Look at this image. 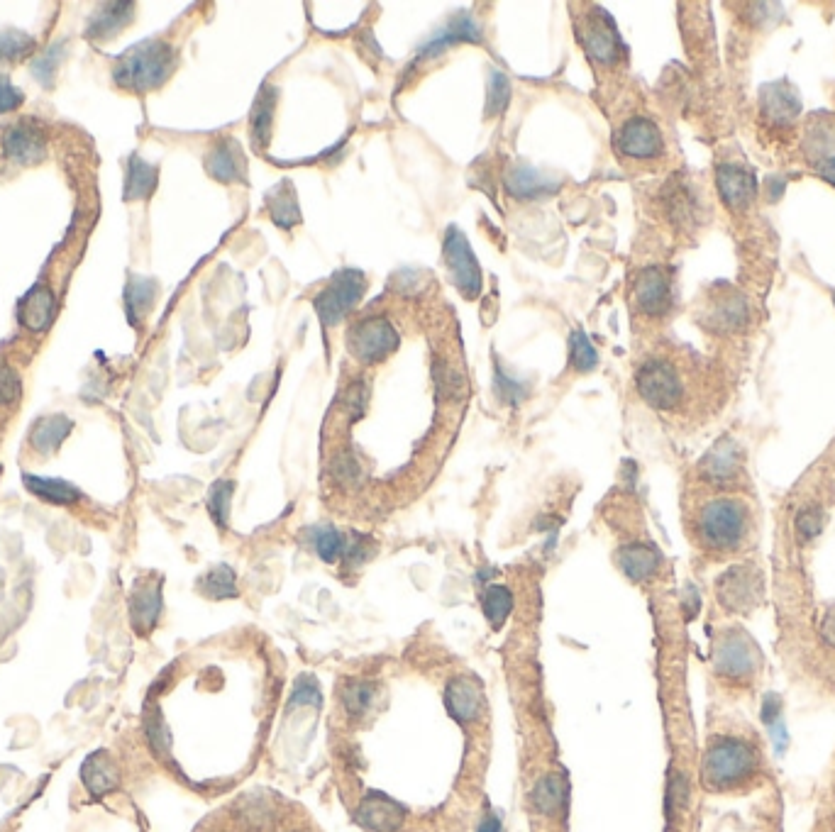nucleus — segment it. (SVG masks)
Listing matches in <instances>:
<instances>
[{"label": "nucleus", "instance_id": "nucleus-20", "mask_svg": "<svg viewBox=\"0 0 835 832\" xmlns=\"http://www.w3.org/2000/svg\"><path fill=\"white\" fill-rule=\"evenodd\" d=\"M718 596L728 608L750 606L757 596V579L750 574V569H733L718 581Z\"/></svg>", "mask_w": 835, "mask_h": 832}, {"label": "nucleus", "instance_id": "nucleus-43", "mask_svg": "<svg viewBox=\"0 0 835 832\" xmlns=\"http://www.w3.org/2000/svg\"><path fill=\"white\" fill-rule=\"evenodd\" d=\"M20 398V379L10 366H0V406H8Z\"/></svg>", "mask_w": 835, "mask_h": 832}, {"label": "nucleus", "instance_id": "nucleus-1", "mask_svg": "<svg viewBox=\"0 0 835 832\" xmlns=\"http://www.w3.org/2000/svg\"><path fill=\"white\" fill-rule=\"evenodd\" d=\"M176 54L167 42H142L118 59L113 79L125 91L145 93L162 86L174 71Z\"/></svg>", "mask_w": 835, "mask_h": 832}, {"label": "nucleus", "instance_id": "nucleus-11", "mask_svg": "<svg viewBox=\"0 0 835 832\" xmlns=\"http://www.w3.org/2000/svg\"><path fill=\"white\" fill-rule=\"evenodd\" d=\"M669 303H672V284L667 271H662L660 266H648L640 271L635 279V305L645 315H662L667 313Z\"/></svg>", "mask_w": 835, "mask_h": 832}, {"label": "nucleus", "instance_id": "nucleus-39", "mask_svg": "<svg viewBox=\"0 0 835 832\" xmlns=\"http://www.w3.org/2000/svg\"><path fill=\"white\" fill-rule=\"evenodd\" d=\"M599 362V357H596L594 347H591V342L586 340L584 332H574L572 335V366L577 371H591Z\"/></svg>", "mask_w": 835, "mask_h": 832}, {"label": "nucleus", "instance_id": "nucleus-37", "mask_svg": "<svg viewBox=\"0 0 835 832\" xmlns=\"http://www.w3.org/2000/svg\"><path fill=\"white\" fill-rule=\"evenodd\" d=\"M508 188H511V193H516V196H535L538 193V188H545V183L540 181V176L535 174V171L530 169H516L508 174Z\"/></svg>", "mask_w": 835, "mask_h": 832}, {"label": "nucleus", "instance_id": "nucleus-4", "mask_svg": "<svg viewBox=\"0 0 835 832\" xmlns=\"http://www.w3.org/2000/svg\"><path fill=\"white\" fill-rule=\"evenodd\" d=\"M364 291H367V279H364L359 271H340V274H335V279L320 291V296L315 298L318 318L328 327L337 325L352 308H355V303L364 296Z\"/></svg>", "mask_w": 835, "mask_h": 832}, {"label": "nucleus", "instance_id": "nucleus-48", "mask_svg": "<svg viewBox=\"0 0 835 832\" xmlns=\"http://www.w3.org/2000/svg\"><path fill=\"white\" fill-rule=\"evenodd\" d=\"M364 403H367V388L355 384L350 388V391H347V396H345V406L350 408L352 418H359V415H362Z\"/></svg>", "mask_w": 835, "mask_h": 832}, {"label": "nucleus", "instance_id": "nucleus-49", "mask_svg": "<svg viewBox=\"0 0 835 832\" xmlns=\"http://www.w3.org/2000/svg\"><path fill=\"white\" fill-rule=\"evenodd\" d=\"M479 832H501L499 815L486 811L484 818H481V823H479Z\"/></svg>", "mask_w": 835, "mask_h": 832}, {"label": "nucleus", "instance_id": "nucleus-26", "mask_svg": "<svg viewBox=\"0 0 835 832\" xmlns=\"http://www.w3.org/2000/svg\"><path fill=\"white\" fill-rule=\"evenodd\" d=\"M618 564H621V569L626 571L628 579L643 581L657 569V554L652 552L650 547L630 545L618 552Z\"/></svg>", "mask_w": 835, "mask_h": 832}, {"label": "nucleus", "instance_id": "nucleus-2", "mask_svg": "<svg viewBox=\"0 0 835 832\" xmlns=\"http://www.w3.org/2000/svg\"><path fill=\"white\" fill-rule=\"evenodd\" d=\"M757 772V752L735 737L711 742L701 762V779L706 789L728 791L745 784Z\"/></svg>", "mask_w": 835, "mask_h": 832}, {"label": "nucleus", "instance_id": "nucleus-25", "mask_svg": "<svg viewBox=\"0 0 835 832\" xmlns=\"http://www.w3.org/2000/svg\"><path fill=\"white\" fill-rule=\"evenodd\" d=\"M132 10H135V5L132 3L103 5L101 13H96V18H93V25L88 27V35L98 37V40H105V37L118 32L120 27H125L127 22L132 20Z\"/></svg>", "mask_w": 835, "mask_h": 832}, {"label": "nucleus", "instance_id": "nucleus-13", "mask_svg": "<svg viewBox=\"0 0 835 832\" xmlns=\"http://www.w3.org/2000/svg\"><path fill=\"white\" fill-rule=\"evenodd\" d=\"M403 808L384 793H369L357 808V820L372 832H394L403 825Z\"/></svg>", "mask_w": 835, "mask_h": 832}, {"label": "nucleus", "instance_id": "nucleus-31", "mask_svg": "<svg viewBox=\"0 0 835 832\" xmlns=\"http://www.w3.org/2000/svg\"><path fill=\"white\" fill-rule=\"evenodd\" d=\"M269 210H272V218H274L276 225L291 227L293 223H298L301 213H298L296 193L291 191L289 183H286L284 188L279 186V191H276L274 196L269 198Z\"/></svg>", "mask_w": 835, "mask_h": 832}, {"label": "nucleus", "instance_id": "nucleus-24", "mask_svg": "<svg viewBox=\"0 0 835 832\" xmlns=\"http://www.w3.org/2000/svg\"><path fill=\"white\" fill-rule=\"evenodd\" d=\"M157 188V166L145 159L130 157V169L125 179V201H145Z\"/></svg>", "mask_w": 835, "mask_h": 832}, {"label": "nucleus", "instance_id": "nucleus-41", "mask_svg": "<svg viewBox=\"0 0 835 832\" xmlns=\"http://www.w3.org/2000/svg\"><path fill=\"white\" fill-rule=\"evenodd\" d=\"M147 735H149V742H152V747L159 754L169 752V732H167V725H164V720H162V715H159V711L149 713Z\"/></svg>", "mask_w": 835, "mask_h": 832}, {"label": "nucleus", "instance_id": "nucleus-44", "mask_svg": "<svg viewBox=\"0 0 835 832\" xmlns=\"http://www.w3.org/2000/svg\"><path fill=\"white\" fill-rule=\"evenodd\" d=\"M508 81L503 79L501 74H494L491 76V88H489V105H486V108H489V115H494V113H499V110L503 108V105H506V101H508V96H511V91H508Z\"/></svg>", "mask_w": 835, "mask_h": 832}, {"label": "nucleus", "instance_id": "nucleus-27", "mask_svg": "<svg viewBox=\"0 0 835 832\" xmlns=\"http://www.w3.org/2000/svg\"><path fill=\"white\" fill-rule=\"evenodd\" d=\"M154 296H157V284L149 279H142V276H135L130 279V286L125 291V303H127V315H130V323L137 325L147 315V310L152 308Z\"/></svg>", "mask_w": 835, "mask_h": 832}, {"label": "nucleus", "instance_id": "nucleus-18", "mask_svg": "<svg viewBox=\"0 0 835 832\" xmlns=\"http://www.w3.org/2000/svg\"><path fill=\"white\" fill-rule=\"evenodd\" d=\"M567 779L562 774H545L530 791V803L543 815H560L567 806Z\"/></svg>", "mask_w": 835, "mask_h": 832}, {"label": "nucleus", "instance_id": "nucleus-42", "mask_svg": "<svg viewBox=\"0 0 835 832\" xmlns=\"http://www.w3.org/2000/svg\"><path fill=\"white\" fill-rule=\"evenodd\" d=\"M823 528V513L818 508H806L801 510L799 518H796V532H799L801 540H811L816 537Z\"/></svg>", "mask_w": 835, "mask_h": 832}, {"label": "nucleus", "instance_id": "nucleus-38", "mask_svg": "<svg viewBox=\"0 0 835 832\" xmlns=\"http://www.w3.org/2000/svg\"><path fill=\"white\" fill-rule=\"evenodd\" d=\"M435 381H438V391L442 398H462L464 396V379L460 371H455L452 366L440 364L435 369Z\"/></svg>", "mask_w": 835, "mask_h": 832}, {"label": "nucleus", "instance_id": "nucleus-34", "mask_svg": "<svg viewBox=\"0 0 835 832\" xmlns=\"http://www.w3.org/2000/svg\"><path fill=\"white\" fill-rule=\"evenodd\" d=\"M201 589L210 598H235V574H232L230 567H218L208 571L206 579L201 581Z\"/></svg>", "mask_w": 835, "mask_h": 832}, {"label": "nucleus", "instance_id": "nucleus-47", "mask_svg": "<svg viewBox=\"0 0 835 832\" xmlns=\"http://www.w3.org/2000/svg\"><path fill=\"white\" fill-rule=\"evenodd\" d=\"M22 101H25V96L20 93V88H15L5 76H0V113L20 108Z\"/></svg>", "mask_w": 835, "mask_h": 832}, {"label": "nucleus", "instance_id": "nucleus-36", "mask_svg": "<svg viewBox=\"0 0 835 832\" xmlns=\"http://www.w3.org/2000/svg\"><path fill=\"white\" fill-rule=\"evenodd\" d=\"M230 498H232V481H218V484L210 488L208 510H210V515H213V520L220 525V528H225V525H228Z\"/></svg>", "mask_w": 835, "mask_h": 832}, {"label": "nucleus", "instance_id": "nucleus-10", "mask_svg": "<svg viewBox=\"0 0 835 832\" xmlns=\"http://www.w3.org/2000/svg\"><path fill=\"white\" fill-rule=\"evenodd\" d=\"M3 149L10 162L32 166L42 162L44 154H47V137H44V132L32 120H20L5 132Z\"/></svg>", "mask_w": 835, "mask_h": 832}, {"label": "nucleus", "instance_id": "nucleus-19", "mask_svg": "<svg viewBox=\"0 0 835 832\" xmlns=\"http://www.w3.org/2000/svg\"><path fill=\"white\" fill-rule=\"evenodd\" d=\"M159 610H162V593H159V586H140L130 598L132 628L145 635V632L157 625Z\"/></svg>", "mask_w": 835, "mask_h": 832}, {"label": "nucleus", "instance_id": "nucleus-46", "mask_svg": "<svg viewBox=\"0 0 835 832\" xmlns=\"http://www.w3.org/2000/svg\"><path fill=\"white\" fill-rule=\"evenodd\" d=\"M320 701V691H318V684L311 679V676H303L301 681L296 684V691H293V698H291V706H315V703Z\"/></svg>", "mask_w": 835, "mask_h": 832}, {"label": "nucleus", "instance_id": "nucleus-28", "mask_svg": "<svg viewBox=\"0 0 835 832\" xmlns=\"http://www.w3.org/2000/svg\"><path fill=\"white\" fill-rule=\"evenodd\" d=\"M274 108H276V91L274 88H264V91L259 93L257 103H254V110H252V140L257 147H264L269 140V127H272Z\"/></svg>", "mask_w": 835, "mask_h": 832}, {"label": "nucleus", "instance_id": "nucleus-6", "mask_svg": "<svg viewBox=\"0 0 835 832\" xmlns=\"http://www.w3.org/2000/svg\"><path fill=\"white\" fill-rule=\"evenodd\" d=\"M347 347L359 362L379 364L398 349V332L384 318L374 315L352 327L347 335Z\"/></svg>", "mask_w": 835, "mask_h": 832}, {"label": "nucleus", "instance_id": "nucleus-8", "mask_svg": "<svg viewBox=\"0 0 835 832\" xmlns=\"http://www.w3.org/2000/svg\"><path fill=\"white\" fill-rule=\"evenodd\" d=\"M579 40H582L589 57L599 61V64H613L623 52L616 25H613V20L608 18L604 10H594L586 18L584 25L579 27Z\"/></svg>", "mask_w": 835, "mask_h": 832}, {"label": "nucleus", "instance_id": "nucleus-21", "mask_svg": "<svg viewBox=\"0 0 835 832\" xmlns=\"http://www.w3.org/2000/svg\"><path fill=\"white\" fill-rule=\"evenodd\" d=\"M71 427H74V423H71L66 415H49V418H42L40 423L32 427V447L42 454L54 452V449H59V445L69 437Z\"/></svg>", "mask_w": 835, "mask_h": 832}, {"label": "nucleus", "instance_id": "nucleus-9", "mask_svg": "<svg viewBox=\"0 0 835 832\" xmlns=\"http://www.w3.org/2000/svg\"><path fill=\"white\" fill-rule=\"evenodd\" d=\"M662 132L648 118L628 120L616 132V149L628 159H655L662 154Z\"/></svg>", "mask_w": 835, "mask_h": 832}, {"label": "nucleus", "instance_id": "nucleus-50", "mask_svg": "<svg viewBox=\"0 0 835 832\" xmlns=\"http://www.w3.org/2000/svg\"><path fill=\"white\" fill-rule=\"evenodd\" d=\"M818 174H821L826 181H831L835 186V157L826 159V162H821V166H818Z\"/></svg>", "mask_w": 835, "mask_h": 832}, {"label": "nucleus", "instance_id": "nucleus-23", "mask_svg": "<svg viewBox=\"0 0 835 832\" xmlns=\"http://www.w3.org/2000/svg\"><path fill=\"white\" fill-rule=\"evenodd\" d=\"M25 486L30 488V493H35L42 501L54 503V506H71V503L79 501V488L71 486L69 481L62 479H42V476L25 474Z\"/></svg>", "mask_w": 835, "mask_h": 832}, {"label": "nucleus", "instance_id": "nucleus-12", "mask_svg": "<svg viewBox=\"0 0 835 832\" xmlns=\"http://www.w3.org/2000/svg\"><path fill=\"white\" fill-rule=\"evenodd\" d=\"M445 706L447 711L460 723H472L479 718L481 708H484V693L477 679L472 676H457L447 684L445 691Z\"/></svg>", "mask_w": 835, "mask_h": 832}, {"label": "nucleus", "instance_id": "nucleus-40", "mask_svg": "<svg viewBox=\"0 0 835 832\" xmlns=\"http://www.w3.org/2000/svg\"><path fill=\"white\" fill-rule=\"evenodd\" d=\"M32 47H35L32 37L22 35V32H3L0 35V59H20Z\"/></svg>", "mask_w": 835, "mask_h": 832}, {"label": "nucleus", "instance_id": "nucleus-15", "mask_svg": "<svg viewBox=\"0 0 835 832\" xmlns=\"http://www.w3.org/2000/svg\"><path fill=\"white\" fill-rule=\"evenodd\" d=\"M760 110L772 125H787L799 115L801 101L796 98L794 88H789L787 83H770V86L762 88Z\"/></svg>", "mask_w": 835, "mask_h": 832}, {"label": "nucleus", "instance_id": "nucleus-16", "mask_svg": "<svg viewBox=\"0 0 835 832\" xmlns=\"http://www.w3.org/2000/svg\"><path fill=\"white\" fill-rule=\"evenodd\" d=\"M54 310H57V301H54V293L49 291L47 286H35L25 298H22L18 308L20 323L32 332H44L54 320Z\"/></svg>", "mask_w": 835, "mask_h": 832}, {"label": "nucleus", "instance_id": "nucleus-7", "mask_svg": "<svg viewBox=\"0 0 835 832\" xmlns=\"http://www.w3.org/2000/svg\"><path fill=\"white\" fill-rule=\"evenodd\" d=\"M445 262L452 274V281H455V286L460 288L462 296L477 298V293L481 291V274H479L477 257L472 254V249H469V244L467 240H464L462 232L455 230V227L447 230Z\"/></svg>", "mask_w": 835, "mask_h": 832}, {"label": "nucleus", "instance_id": "nucleus-22", "mask_svg": "<svg viewBox=\"0 0 835 832\" xmlns=\"http://www.w3.org/2000/svg\"><path fill=\"white\" fill-rule=\"evenodd\" d=\"M208 171L218 181H237L245 174V157L240 154L235 142H223L213 149L208 157Z\"/></svg>", "mask_w": 835, "mask_h": 832}, {"label": "nucleus", "instance_id": "nucleus-33", "mask_svg": "<svg viewBox=\"0 0 835 832\" xmlns=\"http://www.w3.org/2000/svg\"><path fill=\"white\" fill-rule=\"evenodd\" d=\"M735 452H731V447L723 445V447H716L713 452L706 457L704 462V469H706V476L713 481H728L731 476L738 471V462H735L733 457Z\"/></svg>", "mask_w": 835, "mask_h": 832}, {"label": "nucleus", "instance_id": "nucleus-35", "mask_svg": "<svg viewBox=\"0 0 835 832\" xmlns=\"http://www.w3.org/2000/svg\"><path fill=\"white\" fill-rule=\"evenodd\" d=\"M743 320H745V305L740 303L738 298H733V301L721 298V303L713 305L711 323L716 325L718 330H731V327H738Z\"/></svg>", "mask_w": 835, "mask_h": 832}, {"label": "nucleus", "instance_id": "nucleus-14", "mask_svg": "<svg viewBox=\"0 0 835 832\" xmlns=\"http://www.w3.org/2000/svg\"><path fill=\"white\" fill-rule=\"evenodd\" d=\"M716 183L718 191H721L723 203L733 210L748 208L752 196H755V176H752V171L743 169V166H718Z\"/></svg>", "mask_w": 835, "mask_h": 832}, {"label": "nucleus", "instance_id": "nucleus-29", "mask_svg": "<svg viewBox=\"0 0 835 832\" xmlns=\"http://www.w3.org/2000/svg\"><path fill=\"white\" fill-rule=\"evenodd\" d=\"M481 608H484V615H486V620H489L491 628L499 630L501 625L506 623L508 615H511V608H513L511 591H508L506 586H489V589L484 591V596H481Z\"/></svg>", "mask_w": 835, "mask_h": 832}, {"label": "nucleus", "instance_id": "nucleus-45", "mask_svg": "<svg viewBox=\"0 0 835 832\" xmlns=\"http://www.w3.org/2000/svg\"><path fill=\"white\" fill-rule=\"evenodd\" d=\"M333 471L342 484H355V481H359V474H362V469H359L357 459L352 457V454H340V457L335 459Z\"/></svg>", "mask_w": 835, "mask_h": 832}, {"label": "nucleus", "instance_id": "nucleus-5", "mask_svg": "<svg viewBox=\"0 0 835 832\" xmlns=\"http://www.w3.org/2000/svg\"><path fill=\"white\" fill-rule=\"evenodd\" d=\"M638 393L645 403H650L657 410H672L682 403L684 386L679 379L677 369L665 359H652L645 362L638 371Z\"/></svg>", "mask_w": 835, "mask_h": 832}, {"label": "nucleus", "instance_id": "nucleus-32", "mask_svg": "<svg viewBox=\"0 0 835 832\" xmlns=\"http://www.w3.org/2000/svg\"><path fill=\"white\" fill-rule=\"evenodd\" d=\"M313 547L323 562H335L345 554L347 542L335 528H318L313 532Z\"/></svg>", "mask_w": 835, "mask_h": 832}, {"label": "nucleus", "instance_id": "nucleus-17", "mask_svg": "<svg viewBox=\"0 0 835 832\" xmlns=\"http://www.w3.org/2000/svg\"><path fill=\"white\" fill-rule=\"evenodd\" d=\"M81 779H84L91 796L101 798L118 786V769H115V762L110 759L108 752L98 750L93 752L84 762V767H81Z\"/></svg>", "mask_w": 835, "mask_h": 832}, {"label": "nucleus", "instance_id": "nucleus-30", "mask_svg": "<svg viewBox=\"0 0 835 832\" xmlns=\"http://www.w3.org/2000/svg\"><path fill=\"white\" fill-rule=\"evenodd\" d=\"M374 703V684L369 681H347L345 689H342V706L350 718H362L367 715L369 708Z\"/></svg>", "mask_w": 835, "mask_h": 832}, {"label": "nucleus", "instance_id": "nucleus-3", "mask_svg": "<svg viewBox=\"0 0 835 832\" xmlns=\"http://www.w3.org/2000/svg\"><path fill=\"white\" fill-rule=\"evenodd\" d=\"M745 528H748V513H745L743 503L733 501V498H721V501L704 506L699 523H696L701 545L709 549L738 547Z\"/></svg>", "mask_w": 835, "mask_h": 832}]
</instances>
